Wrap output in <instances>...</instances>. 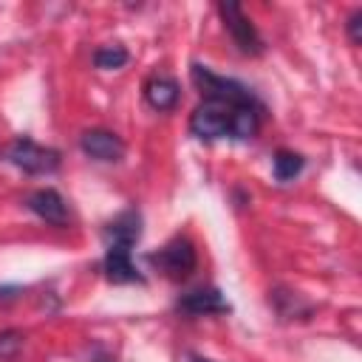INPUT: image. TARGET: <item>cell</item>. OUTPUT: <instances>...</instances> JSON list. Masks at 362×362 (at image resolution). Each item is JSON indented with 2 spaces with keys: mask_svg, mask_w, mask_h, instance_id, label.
Masks as SVG:
<instances>
[{
  "mask_svg": "<svg viewBox=\"0 0 362 362\" xmlns=\"http://www.w3.org/2000/svg\"><path fill=\"white\" fill-rule=\"evenodd\" d=\"M139 238H141V215L136 209H124L113 221L105 223V243L107 246H124V249H130Z\"/></svg>",
  "mask_w": 362,
  "mask_h": 362,
  "instance_id": "9c48e42d",
  "label": "cell"
},
{
  "mask_svg": "<svg viewBox=\"0 0 362 362\" xmlns=\"http://www.w3.org/2000/svg\"><path fill=\"white\" fill-rule=\"evenodd\" d=\"M178 311L189 314V317H204V314H226L232 311V305L226 303V297L218 288H195L189 294H184L175 305Z\"/></svg>",
  "mask_w": 362,
  "mask_h": 362,
  "instance_id": "ba28073f",
  "label": "cell"
},
{
  "mask_svg": "<svg viewBox=\"0 0 362 362\" xmlns=\"http://www.w3.org/2000/svg\"><path fill=\"white\" fill-rule=\"evenodd\" d=\"M189 362H212V359H204V356H189Z\"/></svg>",
  "mask_w": 362,
  "mask_h": 362,
  "instance_id": "e0dca14e",
  "label": "cell"
},
{
  "mask_svg": "<svg viewBox=\"0 0 362 362\" xmlns=\"http://www.w3.org/2000/svg\"><path fill=\"white\" fill-rule=\"evenodd\" d=\"M150 263L158 266V272H164V277L170 280H184L195 272V263H198V255H195V246L189 238H173L164 249H158L156 255H150Z\"/></svg>",
  "mask_w": 362,
  "mask_h": 362,
  "instance_id": "277c9868",
  "label": "cell"
},
{
  "mask_svg": "<svg viewBox=\"0 0 362 362\" xmlns=\"http://www.w3.org/2000/svg\"><path fill=\"white\" fill-rule=\"evenodd\" d=\"M192 82L201 88L204 99H221L226 105H255V96L249 93L246 85L226 79V76H218L206 65H198V62L192 65Z\"/></svg>",
  "mask_w": 362,
  "mask_h": 362,
  "instance_id": "3957f363",
  "label": "cell"
},
{
  "mask_svg": "<svg viewBox=\"0 0 362 362\" xmlns=\"http://www.w3.org/2000/svg\"><path fill=\"white\" fill-rule=\"evenodd\" d=\"M178 96H181V88L170 76H150L144 85V99L156 110H173L178 105Z\"/></svg>",
  "mask_w": 362,
  "mask_h": 362,
  "instance_id": "8fae6325",
  "label": "cell"
},
{
  "mask_svg": "<svg viewBox=\"0 0 362 362\" xmlns=\"http://www.w3.org/2000/svg\"><path fill=\"white\" fill-rule=\"evenodd\" d=\"M303 164H305V158L300 156V153H294V150H277L274 156H272V173H274V178L277 181H291V178H297L300 175V170H303Z\"/></svg>",
  "mask_w": 362,
  "mask_h": 362,
  "instance_id": "4fadbf2b",
  "label": "cell"
},
{
  "mask_svg": "<svg viewBox=\"0 0 362 362\" xmlns=\"http://www.w3.org/2000/svg\"><path fill=\"white\" fill-rule=\"evenodd\" d=\"M345 31H348V40H351L354 45H359V42H362V8H356V11L348 17Z\"/></svg>",
  "mask_w": 362,
  "mask_h": 362,
  "instance_id": "2e32d148",
  "label": "cell"
},
{
  "mask_svg": "<svg viewBox=\"0 0 362 362\" xmlns=\"http://www.w3.org/2000/svg\"><path fill=\"white\" fill-rule=\"evenodd\" d=\"M3 158H6L8 164H14L17 170L28 173V175L54 173V170L59 167V161H62L59 150L42 147V144H37V141H31V139H25V136L8 141V144L3 147Z\"/></svg>",
  "mask_w": 362,
  "mask_h": 362,
  "instance_id": "6da1fadb",
  "label": "cell"
},
{
  "mask_svg": "<svg viewBox=\"0 0 362 362\" xmlns=\"http://www.w3.org/2000/svg\"><path fill=\"white\" fill-rule=\"evenodd\" d=\"M25 206L37 218H42L45 223H54V226H68V221H71V212H68L65 198L57 189H48V187L45 189H34L25 198Z\"/></svg>",
  "mask_w": 362,
  "mask_h": 362,
  "instance_id": "52a82bcc",
  "label": "cell"
},
{
  "mask_svg": "<svg viewBox=\"0 0 362 362\" xmlns=\"http://www.w3.org/2000/svg\"><path fill=\"white\" fill-rule=\"evenodd\" d=\"M79 147L85 156L96 158V161H119L124 156V141L105 127H90L79 136Z\"/></svg>",
  "mask_w": 362,
  "mask_h": 362,
  "instance_id": "8992f818",
  "label": "cell"
},
{
  "mask_svg": "<svg viewBox=\"0 0 362 362\" xmlns=\"http://www.w3.org/2000/svg\"><path fill=\"white\" fill-rule=\"evenodd\" d=\"M23 348V334L20 331H3L0 334V359L14 356Z\"/></svg>",
  "mask_w": 362,
  "mask_h": 362,
  "instance_id": "9a60e30c",
  "label": "cell"
},
{
  "mask_svg": "<svg viewBox=\"0 0 362 362\" xmlns=\"http://www.w3.org/2000/svg\"><path fill=\"white\" fill-rule=\"evenodd\" d=\"M260 127V105H235L232 107V127H229V136L232 139H252Z\"/></svg>",
  "mask_w": 362,
  "mask_h": 362,
  "instance_id": "7c38bea8",
  "label": "cell"
},
{
  "mask_svg": "<svg viewBox=\"0 0 362 362\" xmlns=\"http://www.w3.org/2000/svg\"><path fill=\"white\" fill-rule=\"evenodd\" d=\"M127 59H130V54H127V48H122V45H105V48H99V51L93 54V65L102 68V71H116V68H122Z\"/></svg>",
  "mask_w": 362,
  "mask_h": 362,
  "instance_id": "5bb4252c",
  "label": "cell"
},
{
  "mask_svg": "<svg viewBox=\"0 0 362 362\" xmlns=\"http://www.w3.org/2000/svg\"><path fill=\"white\" fill-rule=\"evenodd\" d=\"M232 107L235 105H226L221 99H204L192 110V116H189V133L198 136V139H204V141H215V139L229 136Z\"/></svg>",
  "mask_w": 362,
  "mask_h": 362,
  "instance_id": "7a4b0ae2",
  "label": "cell"
},
{
  "mask_svg": "<svg viewBox=\"0 0 362 362\" xmlns=\"http://www.w3.org/2000/svg\"><path fill=\"white\" fill-rule=\"evenodd\" d=\"M105 277L116 286L144 283V277L139 274V269L130 260V249H124V246H107V252H105Z\"/></svg>",
  "mask_w": 362,
  "mask_h": 362,
  "instance_id": "30bf717a",
  "label": "cell"
},
{
  "mask_svg": "<svg viewBox=\"0 0 362 362\" xmlns=\"http://www.w3.org/2000/svg\"><path fill=\"white\" fill-rule=\"evenodd\" d=\"M218 11H221L223 25H226V31L232 34V40H235V45H238L240 54H249V57L263 54V40H260L257 28L252 25V20L243 14V8H240L238 3H232V0L218 3Z\"/></svg>",
  "mask_w": 362,
  "mask_h": 362,
  "instance_id": "5b68a950",
  "label": "cell"
}]
</instances>
